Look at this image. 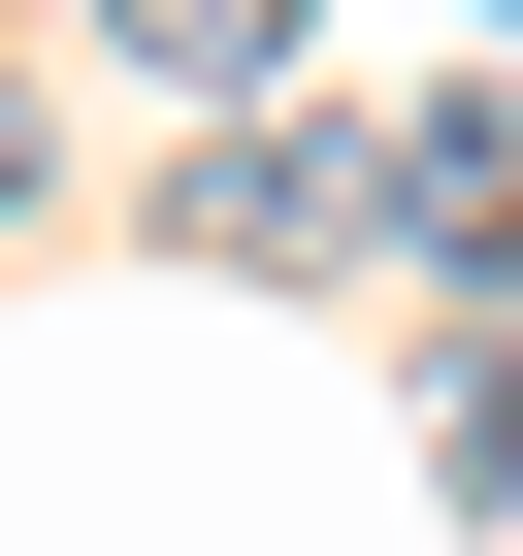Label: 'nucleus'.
<instances>
[{
	"label": "nucleus",
	"instance_id": "nucleus-1",
	"mask_svg": "<svg viewBox=\"0 0 523 556\" xmlns=\"http://www.w3.org/2000/svg\"><path fill=\"white\" fill-rule=\"evenodd\" d=\"M164 229H196V262H262V295H360V262H393V131H328V99H196Z\"/></svg>",
	"mask_w": 523,
	"mask_h": 556
},
{
	"label": "nucleus",
	"instance_id": "nucleus-2",
	"mask_svg": "<svg viewBox=\"0 0 523 556\" xmlns=\"http://www.w3.org/2000/svg\"><path fill=\"white\" fill-rule=\"evenodd\" d=\"M393 262H458V295H523V66H458L393 131Z\"/></svg>",
	"mask_w": 523,
	"mask_h": 556
},
{
	"label": "nucleus",
	"instance_id": "nucleus-3",
	"mask_svg": "<svg viewBox=\"0 0 523 556\" xmlns=\"http://www.w3.org/2000/svg\"><path fill=\"white\" fill-rule=\"evenodd\" d=\"M99 34H131L164 99H295V0H99Z\"/></svg>",
	"mask_w": 523,
	"mask_h": 556
},
{
	"label": "nucleus",
	"instance_id": "nucleus-4",
	"mask_svg": "<svg viewBox=\"0 0 523 556\" xmlns=\"http://www.w3.org/2000/svg\"><path fill=\"white\" fill-rule=\"evenodd\" d=\"M458 556H523V393L458 361Z\"/></svg>",
	"mask_w": 523,
	"mask_h": 556
},
{
	"label": "nucleus",
	"instance_id": "nucleus-5",
	"mask_svg": "<svg viewBox=\"0 0 523 556\" xmlns=\"http://www.w3.org/2000/svg\"><path fill=\"white\" fill-rule=\"evenodd\" d=\"M0 197H34V164H0Z\"/></svg>",
	"mask_w": 523,
	"mask_h": 556
}]
</instances>
